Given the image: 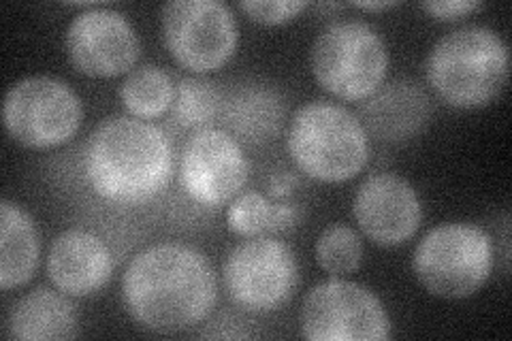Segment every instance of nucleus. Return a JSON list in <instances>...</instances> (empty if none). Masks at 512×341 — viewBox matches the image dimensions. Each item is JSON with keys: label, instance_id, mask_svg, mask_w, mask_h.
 <instances>
[{"label": "nucleus", "instance_id": "obj_1", "mask_svg": "<svg viewBox=\"0 0 512 341\" xmlns=\"http://www.w3.org/2000/svg\"><path fill=\"white\" fill-rule=\"evenodd\" d=\"M122 299L143 329L182 333L199 327L214 312L218 278L203 252L186 243H156L128 263Z\"/></svg>", "mask_w": 512, "mask_h": 341}, {"label": "nucleus", "instance_id": "obj_2", "mask_svg": "<svg viewBox=\"0 0 512 341\" xmlns=\"http://www.w3.org/2000/svg\"><path fill=\"white\" fill-rule=\"evenodd\" d=\"M173 145L163 128L133 116H114L90 135L84 169L101 199L143 205L163 192L173 175Z\"/></svg>", "mask_w": 512, "mask_h": 341}, {"label": "nucleus", "instance_id": "obj_3", "mask_svg": "<svg viewBox=\"0 0 512 341\" xmlns=\"http://www.w3.org/2000/svg\"><path fill=\"white\" fill-rule=\"evenodd\" d=\"M510 71L508 45L487 26H461L444 35L427 56L425 73L440 99L457 109L493 103Z\"/></svg>", "mask_w": 512, "mask_h": 341}, {"label": "nucleus", "instance_id": "obj_4", "mask_svg": "<svg viewBox=\"0 0 512 341\" xmlns=\"http://www.w3.org/2000/svg\"><path fill=\"white\" fill-rule=\"evenodd\" d=\"M295 165L316 182L340 184L357 177L370 160V135L359 116L329 101L301 105L286 133Z\"/></svg>", "mask_w": 512, "mask_h": 341}, {"label": "nucleus", "instance_id": "obj_5", "mask_svg": "<svg viewBox=\"0 0 512 341\" xmlns=\"http://www.w3.org/2000/svg\"><path fill=\"white\" fill-rule=\"evenodd\" d=\"M312 73L329 94L342 101H365L389 69V50L380 32L363 20H335L312 45Z\"/></svg>", "mask_w": 512, "mask_h": 341}, {"label": "nucleus", "instance_id": "obj_6", "mask_svg": "<svg viewBox=\"0 0 512 341\" xmlns=\"http://www.w3.org/2000/svg\"><path fill=\"white\" fill-rule=\"evenodd\" d=\"M412 269L431 295L442 299L472 297L493 271V241L476 224H440L419 241Z\"/></svg>", "mask_w": 512, "mask_h": 341}, {"label": "nucleus", "instance_id": "obj_7", "mask_svg": "<svg viewBox=\"0 0 512 341\" xmlns=\"http://www.w3.org/2000/svg\"><path fill=\"white\" fill-rule=\"evenodd\" d=\"M82 118L84 109L75 90L50 75L20 79L5 96L7 133L30 150H50L71 141Z\"/></svg>", "mask_w": 512, "mask_h": 341}, {"label": "nucleus", "instance_id": "obj_8", "mask_svg": "<svg viewBox=\"0 0 512 341\" xmlns=\"http://www.w3.org/2000/svg\"><path fill=\"white\" fill-rule=\"evenodd\" d=\"M222 280L229 299L239 310L271 314L295 295L299 263L284 241L252 237L231 250Z\"/></svg>", "mask_w": 512, "mask_h": 341}, {"label": "nucleus", "instance_id": "obj_9", "mask_svg": "<svg viewBox=\"0 0 512 341\" xmlns=\"http://www.w3.org/2000/svg\"><path fill=\"white\" fill-rule=\"evenodd\" d=\"M163 39L180 67L214 73L237 50L233 11L218 0H173L163 7Z\"/></svg>", "mask_w": 512, "mask_h": 341}, {"label": "nucleus", "instance_id": "obj_10", "mask_svg": "<svg viewBox=\"0 0 512 341\" xmlns=\"http://www.w3.org/2000/svg\"><path fill=\"white\" fill-rule=\"evenodd\" d=\"M301 335L310 341H384L391 337V320L370 288L333 278L303 301Z\"/></svg>", "mask_w": 512, "mask_h": 341}, {"label": "nucleus", "instance_id": "obj_11", "mask_svg": "<svg viewBox=\"0 0 512 341\" xmlns=\"http://www.w3.org/2000/svg\"><path fill=\"white\" fill-rule=\"evenodd\" d=\"M250 162L239 141L224 128L195 131L182 150L180 186L205 207L233 201L248 182Z\"/></svg>", "mask_w": 512, "mask_h": 341}, {"label": "nucleus", "instance_id": "obj_12", "mask_svg": "<svg viewBox=\"0 0 512 341\" xmlns=\"http://www.w3.org/2000/svg\"><path fill=\"white\" fill-rule=\"evenodd\" d=\"M64 47L73 67L90 77L131 73L141 54L133 24L120 11L105 7L77 13L64 35Z\"/></svg>", "mask_w": 512, "mask_h": 341}, {"label": "nucleus", "instance_id": "obj_13", "mask_svg": "<svg viewBox=\"0 0 512 341\" xmlns=\"http://www.w3.org/2000/svg\"><path fill=\"white\" fill-rule=\"evenodd\" d=\"M352 216L376 246L395 248L419 231L423 207L414 186L402 175L376 173L357 188Z\"/></svg>", "mask_w": 512, "mask_h": 341}, {"label": "nucleus", "instance_id": "obj_14", "mask_svg": "<svg viewBox=\"0 0 512 341\" xmlns=\"http://www.w3.org/2000/svg\"><path fill=\"white\" fill-rule=\"evenodd\" d=\"M47 275L64 295L92 297L114 275V256L99 235L84 229H69L52 243L47 254Z\"/></svg>", "mask_w": 512, "mask_h": 341}, {"label": "nucleus", "instance_id": "obj_15", "mask_svg": "<svg viewBox=\"0 0 512 341\" xmlns=\"http://www.w3.org/2000/svg\"><path fill=\"white\" fill-rule=\"evenodd\" d=\"M431 101L421 84L412 79H393L367 96L359 109V120L367 135L380 141L399 143L412 139L429 124Z\"/></svg>", "mask_w": 512, "mask_h": 341}, {"label": "nucleus", "instance_id": "obj_16", "mask_svg": "<svg viewBox=\"0 0 512 341\" xmlns=\"http://www.w3.org/2000/svg\"><path fill=\"white\" fill-rule=\"evenodd\" d=\"M69 297V295H67ZM64 292L37 288L15 301L7 316V335L20 341H64L79 337L75 305Z\"/></svg>", "mask_w": 512, "mask_h": 341}, {"label": "nucleus", "instance_id": "obj_17", "mask_svg": "<svg viewBox=\"0 0 512 341\" xmlns=\"http://www.w3.org/2000/svg\"><path fill=\"white\" fill-rule=\"evenodd\" d=\"M220 116L237 141L261 145L276 137L284 124V101L276 88L263 84L237 86L222 103Z\"/></svg>", "mask_w": 512, "mask_h": 341}, {"label": "nucleus", "instance_id": "obj_18", "mask_svg": "<svg viewBox=\"0 0 512 341\" xmlns=\"http://www.w3.org/2000/svg\"><path fill=\"white\" fill-rule=\"evenodd\" d=\"M41 237L37 222L13 201L0 203V288H20L39 269Z\"/></svg>", "mask_w": 512, "mask_h": 341}, {"label": "nucleus", "instance_id": "obj_19", "mask_svg": "<svg viewBox=\"0 0 512 341\" xmlns=\"http://www.w3.org/2000/svg\"><path fill=\"white\" fill-rule=\"evenodd\" d=\"M301 220V209L293 203L271 201L259 190L239 192L227 209L229 229L239 237H274L291 231Z\"/></svg>", "mask_w": 512, "mask_h": 341}, {"label": "nucleus", "instance_id": "obj_20", "mask_svg": "<svg viewBox=\"0 0 512 341\" xmlns=\"http://www.w3.org/2000/svg\"><path fill=\"white\" fill-rule=\"evenodd\" d=\"M175 99L171 77L156 64H141L128 73L120 86V101L133 118L154 120L165 116Z\"/></svg>", "mask_w": 512, "mask_h": 341}, {"label": "nucleus", "instance_id": "obj_21", "mask_svg": "<svg viewBox=\"0 0 512 341\" xmlns=\"http://www.w3.org/2000/svg\"><path fill=\"white\" fill-rule=\"evenodd\" d=\"M222 99L212 81L199 77H184L175 86L171 118L182 128H207L220 113Z\"/></svg>", "mask_w": 512, "mask_h": 341}, {"label": "nucleus", "instance_id": "obj_22", "mask_svg": "<svg viewBox=\"0 0 512 341\" xmlns=\"http://www.w3.org/2000/svg\"><path fill=\"white\" fill-rule=\"evenodd\" d=\"M316 261L333 278L357 271L363 261V241L346 224H331L318 235Z\"/></svg>", "mask_w": 512, "mask_h": 341}, {"label": "nucleus", "instance_id": "obj_23", "mask_svg": "<svg viewBox=\"0 0 512 341\" xmlns=\"http://www.w3.org/2000/svg\"><path fill=\"white\" fill-rule=\"evenodd\" d=\"M306 7L308 5L301 3V0H244V3H239V9H242L250 20L267 26L291 22Z\"/></svg>", "mask_w": 512, "mask_h": 341}, {"label": "nucleus", "instance_id": "obj_24", "mask_svg": "<svg viewBox=\"0 0 512 341\" xmlns=\"http://www.w3.org/2000/svg\"><path fill=\"white\" fill-rule=\"evenodd\" d=\"M431 18H436L440 22H455L466 18V15L480 11L485 5L483 3H474V0H438V3H423L421 5Z\"/></svg>", "mask_w": 512, "mask_h": 341}, {"label": "nucleus", "instance_id": "obj_25", "mask_svg": "<svg viewBox=\"0 0 512 341\" xmlns=\"http://www.w3.org/2000/svg\"><path fill=\"white\" fill-rule=\"evenodd\" d=\"M216 320L224 324V329L222 327H212V324H210V329L201 333L203 337H252V333L244 329L246 324L239 318L231 316V314H220Z\"/></svg>", "mask_w": 512, "mask_h": 341}, {"label": "nucleus", "instance_id": "obj_26", "mask_svg": "<svg viewBox=\"0 0 512 341\" xmlns=\"http://www.w3.org/2000/svg\"><path fill=\"white\" fill-rule=\"evenodd\" d=\"M293 184H295V177L293 175L278 173L274 180H271V197H274V199L288 197V194L293 192Z\"/></svg>", "mask_w": 512, "mask_h": 341}, {"label": "nucleus", "instance_id": "obj_27", "mask_svg": "<svg viewBox=\"0 0 512 341\" xmlns=\"http://www.w3.org/2000/svg\"><path fill=\"white\" fill-rule=\"evenodd\" d=\"M352 7L357 9H363V11H387V9H393L397 7V3H393V0H387V3H363V0H357V3H352Z\"/></svg>", "mask_w": 512, "mask_h": 341}]
</instances>
